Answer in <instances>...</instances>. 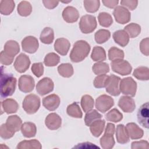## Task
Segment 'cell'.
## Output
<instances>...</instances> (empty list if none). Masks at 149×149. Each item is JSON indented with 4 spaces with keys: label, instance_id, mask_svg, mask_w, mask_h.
Wrapping results in <instances>:
<instances>
[{
    "label": "cell",
    "instance_id": "d4e9b609",
    "mask_svg": "<svg viewBox=\"0 0 149 149\" xmlns=\"http://www.w3.org/2000/svg\"><path fill=\"white\" fill-rule=\"evenodd\" d=\"M2 108L7 114L13 113L17 112L19 105L17 101L12 98H7L1 102Z\"/></svg>",
    "mask_w": 149,
    "mask_h": 149
},
{
    "label": "cell",
    "instance_id": "681fc988",
    "mask_svg": "<svg viewBox=\"0 0 149 149\" xmlns=\"http://www.w3.org/2000/svg\"><path fill=\"white\" fill-rule=\"evenodd\" d=\"M31 72L37 77H41L44 73V66L42 63H34L31 68Z\"/></svg>",
    "mask_w": 149,
    "mask_h": 149
},
{
    "label": "cell",
    "instance_id": "8992f818",
    "mask_svg": "<svg viewBox=\"0 0 149 149\" xmlns=\"http://www.w3.org/2000/svg\"><path fill=\"white\" fill-rule=\"evenodd\" d=\"M97 20L95 16L91 15L83 16L79 22L81 31L84 34L92 33L97 27Z\"/></svg>",
    "mask_w": 149,
    "mask_h": 149
},
{
    "label": "cell",
    "instance_id": "f5cc1de1",
    "mask_svg": "<svg viewBox=\"0 0 149 149\" xmlns=\"http://www.w3.org/2000/svg\"><path fill=\"white\" fill-rule=\"evenodd\" d=\"M140 49L142 54L146 56H148L149 54V40L147 37L142 40L140 44Z\"/></svg>",
    "mask_w": 149,
    "mask_h": 149
},
{
    "label": "cell",
    "instance_id": "4fadbf2b",
    "mask_svg": "<svg viewBox=\"0 0 149 149\" xmlns=\"http://www.w3.org/2000/svg\"><path fill=\"white\" fill-rule=\"evenodd\" d=\"M38 40L34 36H27L22 41L23 50L29 54L35 53L38 48Z\"/></svg>",
    "mask_w": 149,
    "mask_h": 149
},
{
    "label": "cell",
    "instance_id": "ffe728a7",
    "mask_svg": "<svg viewBox=\"0 0 149 149\" xmlns=\"http://www.w3.org/2000/svg\"><path fill=\"white\" fill-rule=\"evenodd\" d=\"M70 44L68 40L65 38H59L56 40L54 43L55 50L60 55H66L70 48Z\"/></svg>",
    "mask_w": 149,
    "mask_h": 149
},
{
    "label": "cell",
    "instance_id": "6da1fadb",
    "mask_svg": "<svg viewBox=\"0 0 149 149\" xmlns=\"http://www.w3.org/2000/svg\"><path fill=\"white\" fill-rule=\"evenodd\" d=\"M90 45L84 40L77 41L70 54V59L73 62H79L83 61L90 51Z\"/></svg>",
    "mask_w": 149,
    "mask_h": 149
},
{
    "label": "cell",
    "instance_id": "ee69618b",
    "mask_svg": "<svg viewBox=\"0 0 149 149\" xmlns=\"http://www.w3.org/2000/svg\"><path fill=\"white\" fill-rule=\"evenodd\" d=\"M100 24L105 27H109L113 23V19L110 14L107 12H101L98 16Z\"/></svg>",
    "mask_w": 149,
    "mask_h": 149
},
{
    "label": "cell",
    "instance_id": "603a6c76",
    "mask_svg": "<svg viewBox=\"0 0 149 149\" xmlns=\"http://www.w3.org/2000/svg\"><path fill=\"white\" fill-rule=\"evenodd\" d=\"M4 51L8 55L14 58L20 51V47L18 42L14 40L6 41L4 45Z\"/></svg>",
    "mask_w": 149,
    "mask_h": 149
},
{
    "label": "cell",
    "instance_id": "5bb4252c",
    "mask_svg": "<svg viewBox=\"0 0 149 149\" xmlns=\"http://www.w3.org/2000/svg\"><path fill=\"white\" fill-rule=\"evenodd\" d=\"M30 65L29 57L25 54L21 53L16 58L14 62V68L19 73L25 72Z\"/></svg>",
    "mask_w": 149,
    "mask_h": 149
},
{
    "label": "cell",
    "instance_id": "9c48e42d",
    "mask_svg": "<svg viewBox=\"0 0 149 149\" xmlns=\"http://www.w3.org/2000/svg\"><path fill=\"white\" fill-rule=\"evenodd\" d=\"M114 105L113 99L106 94L99 96L95 101V108L101 112L105 113Z\"/></svg>",
    "mask_w": 149,
    "mask_h": 149
},
{
    "label": "cell",
    "instance_id": "ba28073f",
    "mask_svg": "<svg viewBox=\"0 0 149 149\" xmlns=\"http://www.w3.org/2000/svg\"><path fill=\"white\" fill-rule=\"evenodd\" d=\"M120 80V78L117 76L113 74L109 76L105 86L106 91L113 96L119 95L120 93L119 86Z\"/></svg>",
    "mask_w": 149,
    "mask_h": 149
},
{
    "label": "cell",
    "instance_id": "d6986e66",
    "mask_svg": "<svg viewBox=\"0 0 149 149\" xmlns=\"http://www.w3.org/2000/svg\"><path fill=\"white\" fill-rule=\"evenodd\" d=\"M62 17L67 23H74L77 21L79 17V13L76 8L68 6L63 9L62 12Z\"/></svg>",
    "mask_w": 149,
    "mask_h": 149
},
{
    "label": "cell",
    "instance_id": "74e56055",
    "mask_svg": "<svg viewBox=\"0 0 149 149\" xmlns=\"http://www.w3.org/2000/svg\"><path fill=\"white\" fill-rule=\"evenodd\" d=\"M93 72L97 75L104 74L109 72V67L108 63L103 62H98L94 63L92 67Z\"/></svg>",
    "mask_w": 149,
    "mask_h": 149
},
{
    "label": "cell",
    "instance_id": "7c38bea8",
    "mask_svg": "<svg viewBox=\"0 0 149 149\" xmlns=\"http://www.w3.org/2000/svg\"><path fill=\"white\" fill-rule=\"evenodd\" d=\"M18 86L21 91L25 93H30L34 88L35 81L30 75H22L19 79Z\"/></svg>",
    "mask_w": 149,
    "mask_h": 149
},
{
    "label": "cell",
    "instance_id": "d6a6232c",
    "mask_svg": "<svg viewBox=\"0 0 149 149\" xmlns=\"http://www.w3.org/2000/svg\"><path fill=\"white\" fill-rule=\"evenodd\" d=\"M17 12L19 15L24 17L29 16L32 12V6L28 1H21L17 5Z\"/></svg>",
    "mask_w": 149,
    "mask_h": 149
},
{
    "label": "cell",
    "instance_id": "277c9868",
    "mask_svg": "<svg viewBox=\"0 0 149 149\" xmlns=\"http://www.w3.org/2000/svg\"><path fill=\"white\" fill-rule=\"evenodd\" d=\"M115 128L113 123H107L104 134L100 139V144L104 149H111L114 146L115 143L113 138Z\"/></svg>",
    "mask_w": 149,
    "mask_h": 149
},
{
    "label": "cell",
    "instance_id": "2e32d148",
    "mask_svg": "<svg viewBox=\"0 0 149 149\" xmlns=\"http://www.w3.org/2000/svg\"><path fill=\"white\" fill-rule=\"evenodd\" d=\"M42 104L47 109L50 111H55L60 104V98L55 94L49 95L43 98Z\"/></svg>",
    "mask_w": 149,
    "mask_h": 149
},
{
    "label": "cell",
    "instance_id": "484cf974",
    "mask_svg": "<svg viewBox=\"0 0 149 149\" xmlns=\"http://www.w3.org/2000/svg\"><path fill=\"white\" fill-rule=\"evenodd\" d=\"M21 132L23 136L27 138L34 137L36 134L37 128L36 125L30 122H24L21 127Z\"/></svg>",
    "mask_w": 149,
    "mask_h": 149
},
{
    "label": "cell",
    "instance_id": "d590c367",
    "mask_svg": "<svg viewBox=\"0 0 149 149\" xmlns=\"http://www.w3.org/2000/svg\"><path fill=\"white\" fill-rule=\"evenodd\" d=\"M67 113L71 117L76 118H81L82 112L78 104L76 102L69 105L66 109Z\"/></svg>",
    "mask_w": 149,
    "mask_h": 149
},
{
    "label": "cell",
    "instance_id": "836d02e7",
    "mask_svg": "<svg viewBox=\"0 0 149 149\" xmlns=\"http://www.w3.org/2000/svg\"><path fill=\"white\" fill-rule=\"evenodd\" d=\"M58 72L59 74L63 77H70L74 73L73 68L70 63H62L58 67Z\"/></svg>",
    "mask_w": 149,
    "mask_h": 149
},
{
    "label": "cell",
    "instance_id": "ac0fdd59",
    "mask_svg": "<svg viewBox=\"0 0 149 149\" xmlns=\"http://www.w3.org/2000/svg\"><path fill=\"white\" fill-rule=\"evenodd\" d=\"M45 124L49 129L56 130L61 126L62 119L57 113H51L45 118Z\"/></svg>",
    "mask_w": 149,
    "mask_h": 149
},
{
    "label": "cell",
    "instance_id": "e575fe53",
    "mask_svg": "<svg viewBox=\"0 0 149 149\" xmlns=\"http://www.w3.org/2000/svg\"><path fill=\"white\" fill-rule=\"evenodd\" d=\"M133 75L137 79L148 80L149 79V69L146 66H140L135 69Z\"/></svg>",
    "mask_w": 149,
    "mask_h": 149
},
{
    "label": "cell",
    "instance_id": "7dc6e473",
    "mask_svg": "<svg viewBox=\"0 0 149 149\" xmlns=\"http://www.w3.org/2000/svg\"><path fill=\"white\" fill-rule=\"evenodd\" d=\"M108 76H109L105 74L97 75V76L94 79V80L93 82L94 86L97 88H101L104 87L105 86V83Z\"/></svg>",
    "mask_w": 149,
    "mask_h": 149
},
{
    "label": "cell",
    "instance_id": "8d00e7d4",
    "mask_svg": "<svg viewBox=\"0 0 149 149\" xmlns=\"http://www.w3.org/2000/svg\"><path fill=\"white\" fill-rule=\"evenodd\" d=\"M124 30L127 33L129 37L133 38L140 34L141 32V27L137 23H132L126 26L124 28Z\"/></svg>",
    "mask_w": 149,
    "mask_h": 149
},
{
    "label": "cell",
    "instance_id": "44dd1931",
    "mask_svg": "<svg viewBox=\"0 0 149 149\" xmlns=\"http://www.w3.org/2000/svg\"><path fill=\"white\" fill-rule=\"evenodd\" d=\"M125 128L129 137L132 139H139L143 136L144 132L143 129L134 123H128Z\"/></svg>",
    "mask_w": 149,
    "mask_h": 149
},
{
    "label": "cell",
    "instance_id": "7bdbcfd3",
    "mask_svg": "<svg viewBox=\"0 0 149 149\" xmlns=\"http://www.w3.org/2000/svg\"><path fill=\"white\" fill-rule=\"evenodd\" d=\"M60 61V57L54 52L47 54L44 59V63L47 66H55Z\"/></svg>",
    "mask_w": 149,
    "mask_h": 149
},
{
    "label": "cell",
    "instance_id": "f907efd6",
    "mask_svg": "<svg viewBox=\"0 0 149 149\" xmlns=\"http://www.w3.org/2000/svg\"><path fill=\"white\" fill-rule=\"evenodd\" d=\"M120 4L122 6L126 8V9L128 8L130 10H133L136 8L138 4V1L135 0H122L120 1Z\"/></svg>",
    "mask_w": 149,
    "mask_h": 149
},
{
    "label": "cell",
    "instance_id": "9a60e30c",
    "mask_svg": "<svg viewBox=\"0 0 149 149\" xmlns=\"http://www.w3.org/2000/svg\"><path fill=\"white\" fill-rule=\"evenodd\" d=\"M148 102L143 104L137 112V120L139 123L144 127L148 129Z\"/></svg>",
    "mask_w": 149,
    "mask_h": 149
},
{
    "label": "cell",
    "instance_id": "db71d44e",
    "mask_svg": "<svg viewBox=\"0 0 149 149\" xmlns=\"http://www.w3.org/2000/svg\"><path fill=\"white\" fill-rule=\"evenodd\" d=\"M132 149L135 148H146L148 149L149 148L148 143L146 140H140L139 141H134L132 143Z\"/></svg>",
    "mask_w": 149,
    "mask_h": 149
},
{
    "label": "cell",
    "instance_id": "60d3db41",
    "mask_svg": "<svg viewBox=\"0 0 149 149\" xmlns=\"http://www.w3.org/2000/svg\"><path fill=\"white\" fill-rule=\"evenodd\" d=\"M105 118L108 121L116 123L123 119V115L118 109L113 108L105 115Z\"/></svg>",
    "mask_w": 149,
    "mask_h": 149
},
{
    "label": "cell",
    "instance_id": "7402d4cb",
    "mask_svg": "<svg viewBox=\"0 0 149 149\" xmlns=\"http://www.w3.org/2000/svg\"><path fill=\"white\" fill-rule=\"evenodd\" d=\"M5 124L10 130L16 132L21 129L22 120L17 115H11L7 118Z\"/></svg>",
    "mask_w": 149,
    "mask_h": 149
},
{
    "label": "cell",
    "instance_id": "3957f363",
    "mask_svg": "<svg viewBox=\"0 0 149 149\" xmlns=\"http://www.w3.org/2000/svg\"><path fill=\"white\" fill-rule=\"evenodd\" d=\"M22 105L23 109L27 113L34 114L40 108V98L36 94H30L24 98Z\"/></svg>",
    "mask_w": 149,
    "mask_h": 149
},
{
    "label": "cell",
    "instance_id": "bcb514c9",
    "mask_svg": "<svg viewBox=\"0 0 149 149\" xmlns=\"http://www.w3.org/2000/svg\"><path fill=\"white\" fill-rule=\"evenodd\" d=\"M84 6L87 12L94 13L97 12L100 5V1L93 0V1H84Z\"/></svg>",
    "mask_w": 149,
    "mask_h": 149
},
{
    "label": "cell",
    "instance_id": "cb8c5ba5",
    "mask_svg": "<svg viewBox=\"0 0 149 149\" xmlns=\"http://www.w3.org/2000/svg\"><path fill=\"white\" fill-rule=\"evenodd\" d=\"M129 36L124 30H119L113 34V38L115 42L120 46L125 47L129 41Z\"/></svg>",
    "mask_w": 149,
    "mask_h": 149
},
{
    "label": "cell",
    "instance_id": "f6af8a7d",
    "mask_svg": "<svg viewBox=\"0 0 149 149\" xmlns=\"http://www.w3.org/2000/svg\"><path fill=\"white\" fill-rule=\"evenodd\" d=\"M124 58V52L122 50L115 47H111L108 51V58L111 61L122 59Z\"/></svg>",
    "mask_w": 149,
    "mask_h": 149
},
{
    "label": "cell",
    "instance_id": "f35d334b",
    "mask_svg": "<svg viewBox=\"0 0 149 149\" xmlns=\"http://www.w3.org/2000/svg\"><path fill=\"white\" fill-rule=\"evenodd\" d=\"M94 105V99L89 95H84L81 99V106L85 112L91 111Z\"/></svg>",
    "mask_w": 149,
    "mask_h": 149
},
{
    "label": "cell",
    "instance_id": "b9f144b4",
    "mask_svg": "<svg viewBox=\"0 0 149 149\" xmlns=\"http://www.w3.org/2000/svg\"><path fill=\"white\" fill-rule=\"evenodd\" d=\"M102 118V115L98 112L95 109L91 110L87 112L84 117V122L86 126H90V125L95 120L100 119Z\"/></svg>",
    "mask_w": 149,
    "mask_h": 149
},
{
    "label": "cell",
    "instance_id": "4dcf8cb0",
    "mask_svg": "<svg viewBox=\"0 0 149 149\" xmlns=\"http://www.w3.org/2000/svg\"><path fill=\"white\" fill-rule=\"evenodd\" d=\"M105 49L100 46H95L91 54V58L95 62H102L106 59Z\"/></svg>",
    "mask_w": 149,
    "mask_h": 149
},
{
    "label": "cell",
    "instance_id": "816d5d0a",
    "mask_svg": "<svg viewBox=\"0 0 149 149\" xmlns=\"http://www.w3.org/2000/svg\"><path fill=\"white\" fill-rule=\"evenodd\" d=\"M14 58L8 55L4 51H2L0 54V62L3 65H9L13 61Z\"/></svg>",
    "mask_w": 149,
    "mask_h": 149
},
{
    "label": "cell",
    "instance_id": "9f6ffc18",
    "mask_svg": "<svg viewBox=\"0 0 149 149\" xmlns=\"http://www.w3.org/2000/svg\"><path fill=\"white\" fill-rule=\"evenodd\" d=\"M104 6L109 8H114L116 7L118 4L119 1L118 0H103L102 1Z\"/></svg>",
    "mask_w": 149,
    "mask_h": 149
},
{
    "label": "cell",
    "instance_id": "11a10c76",
    "mask_svg": "<svg viewBox=\"0 0 149 149\" xmlns=\"http://www.w3.org/2000/svg\"><path fill=\"white\" fill-rule=\"evenodd\" d=\"M42 3L46 8L48 9H52L58 6L59 3V1L43 0Z\"/></svg>",
    "mask_w": 149,
    "mask_h": 149
},
{
    "label": "cell",
    "instance_id": "ab89813d",
    "mask_svg": "<svg viewBox=\"0 0 149 149\" xmlns=\"http://www.w3.org/2000/svg\"><path fill=\"white\" fill-rule=\"evenodd\" d=\"M95 40L98 44H102L108 41L110 37V31L105 29H100L95 33Z\"/></svg>",
    "mask_w": 149,
    "mask_h": 149
},
{
    "label": "cell",
    "instance_id": "5b68a950",
    "mask_svg": "<svg viewBox=\"0 0 149 149\" xmlns=\"http://www.w3.org/2000/svg\"><path fill=\"white\" fill-rule=\"evenodd\" d=\"M120 91L130 97H134L137 90V83L131 77H127L120 80Z\"/></svg>",
    "mask_w": 149,
    "mask_h": 149
},
{
    "label": "cell",
    "instance_id": "f546056e",
    "mask_svg": "<svg viewBox=\"0 0 149 149\" xmlns=\"http://www.w3.org/2000/svg\"><path fill=\"white\" fill-rule=\"evenodd\" d=\"M17 149H41L42 146L39 141L36 139L30 140H23L20 141L17 146Z\"/></svg>",
    "mask_w": 149,
    "mask_h": 149
},
{
    "label": "cell",
    "instance_id": "30bf717a",
    "mask_svg": "<svg viewBox=\"0 0 149 149\" xmlns=\"http://www.w3.org/2000/svg\"><path fill=\"white\" fill-rule=\"evenodd\" d=\"M113 15L116 22L119 24H126L130 20L131 15L129 10L122 6L115 7Z\"/></svg>",
    "mask_w": 149,
    "mask_h": 149
},
{
    "label": "cell",
    "instance_id": "4316f807",
    "mask_svg": "<svg viewBox=\"0 0 149 149\" xmlns=\"http://www.w3.org/2000/svg\"><path fill=\"white\" fill-rule=\"evenodd\" d=\"M116 138L118 143L120 144H126L129 142V137L125 126L123 124L117 125L116 129Z\"/></svg>",
    "mask_w": 149,
    "mask_h": 149
},
{
    "label": "cell",
    "instance_id": "f1b7e54d",
    "mask_svg": "<svg viewBox=\"0 0 149 149\" xmlns=\"http://www.w3.org/2000/svg\"><path fill=\"white\" fill-rule=\"evenodd\" d=\"M40 39L44 44H51L54 39V33L53 29L49 27H45L41 33Z\"/></svg>",
    "mask_w": 149,
    "mask_h": 149
},
{
    "label": "cell",
    "instance_id": "c3c4849f",
    "mask_svg": "<svg viewBox=\"0 0 149 149\" xmlns=\"http://www.w3.org/2000/svg\"><path fill=\"white\" fill-rule=\"evenodd\" d=\"M15 132L10 130L5 123L2 124L0 127V136L3 139H9L12 137Z\"/></svg>",
    "mask_w": 149,
    "mask_h": 149
},
{
    "label": "cell",
    "instance_id": "52a82bcc",
    "mask_svg": "<svg viewBox=\"0 0 149 149\" xmlns=\"http://www.w3.org/2000/svg\"><path fill=\"white\" fill-rule=\"evenodd\" d=\"M111 65L112 70L114 72L122 76L128 75L132 72V66L129 62L123 59L112 61Z\"/></svg>",
    "mask_w": 149,
    "mask_h": 149
},
{
    "label": "cell",
    "instance_id": "e0dca14e",
    "mask_svg": "<svg viewBox=\"0 0 149 149\" xmlns=\"http://www.w3.org/2000/svg\"><path fill=\"white\" fill-rule=\"evenodd\" d=\"M118 106L125 112H132L136 108L134 100L130 97L122 96L118 101Z\"/></svg>",
    "mask_w": 149,
    "mask_h": 149
},
{
    "label": "cell",
    "instance_id": "83f0119b",
    "mask_svg": "<svg viewBox=\"0 0 149 149\" xmlns=\"http://www.w3.org/2000/svg\"><path fill=\"white\" fill-rule=\"evenodd\" d=\"M105 124V122L104 120L98 119L94 121L90 125V130L91 134L94 137H99L104 131Z\"/></svg>",
    "mask_w": 149,
    "mask_h": 149
},
{
    "label": "cell",
    "instance_id": "1f68e13d",
    "mask_svg": "<svg viewBox=\"0 0 149 149\" xmlns=\"http://www.w3.org/2000/svg\"><path fill=\"white\" fill-rule=\"evenodd\" d=\"M15 2L12 0H2L0 2V12L3 15H9L14 10Z\"/></svg>",
    "mask_w": 149,
    "mask_h": 149
},
{
    "label": "cell",
    "instance_id": "7a4b0ae2",
    "mask_svg": "<svg viewBox=\"0 0 149 149\" xmlns=\"http://www.w3.org/2000/svg\"><path fill=\"white\" fill-rule=\"evenodd\" d=\"M16 79L12 74L3 73L2 69L1 74V97L6 98L11 96L15 92Z\"/></svg>",
    "mask_w": 149,
    "mask_h": 149
},
{
    "label": "cell",
    "instance_id": "8fae6325",
    "mask_svg": "<svg viewBox=\"0 0 149 149\" xmlns=\"http://www.w3.org/2000/svg\"><path fill=\"white\" fill-rule=\"evenodd\" d=\"M54 84L49 77H44L37 84L36 90L40 95H45L53 91Z\"/></svg>",
    "mask_w": 149,
    "mask_h": 149
}]
</instances>
